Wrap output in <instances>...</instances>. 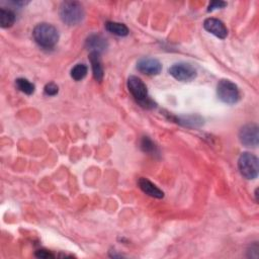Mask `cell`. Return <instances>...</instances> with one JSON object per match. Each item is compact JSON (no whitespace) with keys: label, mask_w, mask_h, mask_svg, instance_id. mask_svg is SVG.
Wrapping results in <instances>:
<instances>
[{"label":"cell","mask_w":259,"mask_h":259,"mask_svg":"<svg viewBox=\"0 0 259 259\" xmlns=\"http://www.w3.org/2000/svg\"><path fill=\"white\" fill-rule=\"evenodd\" d=\"M177 122L187 127H198L203 124V118L199 115H186L177 117Z\"/></svg>","instance_id":"obj_14"},{"label":"cell","mask_w":259,"mask_h":259,"mask_svg":"<svg viewBox=\"0 0 259 259\" xmlns=\"http://www.w3.org/2000/svg\"><path fill=\"white\" fill-rule=\"evenodd\" d=\"M169 74L178 81L189 82L195 79L197 75V71L191 64L180 62V63L173 64L169 68Z\"/></svg>","instance_id":"obj_6"},{"label":"cell","mask_w":259,"mask_h":259,"mask_svg":"<svg viewBox=\"0 0 259 259\" xmlns=\"http://www.w3.org/2000/svg\"><path fill=\"white\" fill-rule=\"evenodd\" d=\"M85 47L87 50L90 51V53L95 52V53L101 54L107 49L108 44L106 38H104L102 35L97 33H92L86 38Z\"/></svg>","instance_id":"obj_10"},{"label":"cell","mask_w":259,"mask_h":259,"mask_svg":"<svg viewBox=\"0 0 259 259\" xmlns=\"http://www.w3.org/2000/svg\"><path fill=\"white\" fill-rule=\"evenodd\" d=\"M138 185L144 193H146L151 197L159 198V199L164 197V192L158 186H156L153 182H151L149 179L145 177H141L138 180Z\"/></svg>","instance_id":"obj_11"},{"label":"cell","mask_w":259,"mask_h":259,"mask_svg":"<svg viewBox=\"0 0 259 259\" xmlns=\"http://www.w3.org/2000/svg\"><path fill=\"white\" fill-rule=\"evenodd\" d=\"M226 5H227V3L224 1H212L209 3L207 11L209 12V11H213L215 9H221V8H224Z\"/></svg>","instance_id":"obj_20"},{"label":"cell","mask_w":259,"mask_h":259,"mask_svg":"<svg viewBox=\"0 0 259 259\" xmlns=\"http://www.w3.org/2000/svg\"><path fill=\"white\" fill-rule=\"evenodd\" d=\"M238 168L242 176L246 179H255L258 176L259 170L258 158L249 152L242 153L238 160Z\"/></svg>","instance_id":"obj_4"},{"label":"cell","mask_w":259,"mask_h":259,"mask_svg":"<svg viewBox=\"0 0 259 259\" xmlns=\"http://www.w3.org/2000/svg\"><path fill=\"white\" fill-rule=\"evenodd\" d=\"M89 61H90V64H91L94 79L98 82H101L102 79H103V76H104V71H103V67H102V63H101L100 54L95 53V52L90 53L89 54Z\"/></svg>","instance_id":"obj_12"},{"label":"cell","mask_w":259,"mask_h":259,"mask_svg":"<svg viewBox=\"0 0 259 259\" xmlns=\"http://www.w3.org/2000/svg\"><path fill=\"white\" fill-rule=\"evenodd\" d=\"M87 72H88V68L85 64H77L71 70V77L75 81H80L86 77Z\"/></svg>","instance_id":"obj_17"},{"label":"cell","mask_w":259,"mask_h":259,"mask_svg":"<svg viewBox=\"0 0 259 259\" xmlns=\"http://www.w3.org/2000/svg\"><path fill=\"white\" fill-rule=\"evenodd\" d=\"M44 91H45V94L48 96H55L59 92V87L54 82H50L45 86Z\"/></svg>","instance_id":"obj_19"},{"label":"cell","mask_w":259,"mask_h":259,"mask_svg":"<svg viewBox=\"0 0 259 259\" xmlns=\"http://www.w3.org/2000/svg\"><path fill=\"white\" fill-rule=\"evenodd\" d=\"M203 27L206 31L219 38L224 39L228 35V28L226 27L224 22L218 18H206L203 22Z\"/></svg>","instance_id":"obj_9"},{"label":"cell","mask_w":259,"mask_h":259,"mask_svg":"<svg viewBox=\"0 0 259 259\" xmlns=\"http://www.w3.org/2000/svg\"><path fill=\"white\" fill-rule=\"evenodd\" d=\"M137 69L146 75L155 76L160 74L162 70L161 63L154 58H142L137 63Z\"/></svg>","instance_id":"obj_8"},{"label":"cell","mask_w":259,"mask_h":259,"mask_svg":"<svg viewBox=\"0 0 259 259\" xmlns=\"http://www.w3.org/2000/svg\"><path fill=\"white\" fill-rule=\"evenodd\" d=\"M35 256H36L37 258H44V259L54 258V257H55V256H54V254H52L50 251H48V250H44V249H41V250H37V251L35 252Z\"/></svg>","instance_id":"obj_21"},{"label":"cell","mask_w":259,"mask_h":259,"mask_svg":"<svg viewBox=\"0 0 259 259\" xmlns=\"http://www.w3.org/2000/svg\"><path fill=\"white\" fill-rule=\"evenodd\" d=\"M217 94L221 101L227 104H235L240 100L239 87L228 79H222L217 86Z\"/></svg>","instance_id":"obj_3"},{"label":"cell","mask_w":259,"mask_h":259,"mask_svg":"<svg viewBox=\"0 0 259 259\" xmlns=\"http://www.w3.org/2000/svg\"><path fill=\"white\" fill-rule=\"evenodd\" d=\"M32 36L34 41L45 49L54 48L58 44L60 37L58 29L47 22H41L35 25L32 30Z\"/></svg>","instance_id":"obj_1"},{"label":"cell","mask_w":259,"mask_h":259,"mask_svg":"<svg viewBox=\"0 0 259 259\" xmlns=\"http://www.w3.org/2000/svg\"><path fill=\"white\" fill-rule=\"evenodd\" d=\"M127 89L134 98L143 106L148 107V105L153 104L148 96L147 86L141 78L137 76H130L127 79Z\"/></svg>","instance_id":"obj_5"},{"label":"cell","mask_w":259,"mask_h":259,"mask_svg":"<svg viewBox=\"0 0 259 259\" xmlns=\"http://www.w3.org/2000/svg\"><path fill=\"white\" fill-rule=\"evenodd\" d=\"M15 22V14L10 9H0V25L3 28H7L13 25Z\"/></svg>","instance_id":"obj_15"},{"label":"cell","mask_w":259,"mask_h":259,"mask_svg":"<svg viewBox=\"0 0 259 259\" xmlns=\"http://www.w3.org/2000/svg\"><path fill=\"white\" fill-rule=\"evenodd\" d=\"M239 140L242 145L249 148H256L259 141L258 126L255 123L243 125L239 131Z\"/></svg>","instance_id":"obj_7"},{"label":"cell","mask_w":259,"mask_h":259,"mask_svg":"<svg viewBox=\"0 0 259 259\" xmlns=\"http://www.w3.org/2000/svg\"><path fill=\"white\" fill-rule=\"evenodd\" d=\"M105 28L108 32L117 35V36H126L130 32L127 26L120 22H114V21H107L105 23Z\"/></svg>","instance_id":"obj_13"},{"label":"cell","mask_w":259,"mask_h":259,"mask_svg":"<svg viewBox=\"0 0 259 259\" xmlns=\"http://www.w3.org/2000/svg\"><path fill=\"white\" fill-rule=\"evenodd\" d=\"M141 149L143 150V152L151 154V155H155L158 153V149L156 147V145L153 143V141L149 138V137H143L141 140Z\"/></svg>","instance_id":"obj_18"},{"label":"cell","mask_w":259,"mask_h":259,"mask_svg":"<svg viewBox=\"0 0 259 259\" xmlns=\"http://www.w3.org/2000/svg\"><path fill=\"white\" fill-rule=\"evenodd\" d=\"M61 20L68 25H76L82 22L85 16L83 5L78 1H65L59 9Z\"/></svg>","instance_id":"obj_2"},{"label":"cell","mask_w":259,"mask_h":259,"mask_svg":"<svg viewBox=\"0 0 259 259\" xmlns=\"http://www.w3.org/2000/svg\"><path fill=\"white\" fill-rule=\"evenodd\" d=\"M15 85L18 88V90H20L21 92L30 95L34 92V84H32L30 81H28L25 78H18L15 80Z\"/></svg>","instance_id":"obj_16"}]
</instances>
